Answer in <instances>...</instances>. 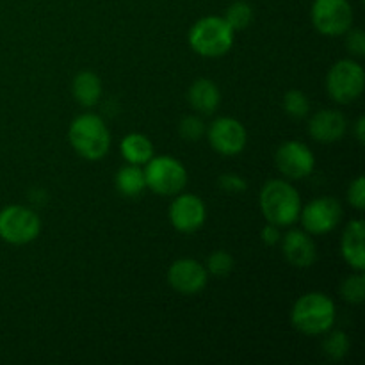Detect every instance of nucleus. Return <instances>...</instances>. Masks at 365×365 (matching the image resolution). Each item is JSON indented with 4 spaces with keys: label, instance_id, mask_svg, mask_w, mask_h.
I'll return each instance as SVG.
<instances>
[{
    "label": "nucleus",
    "instance_id": "1",
    "mask_svg": "<svg viewBox=\"0 0 365 365\" xmlns=\"http://www.w3.org/2000/svg\"><path fill=\"white\" fill-rule=\"evenodd\" d=\"M260 210L267 223L277 227H291L296 223L302 210L299 192L287 180H269L260 189Z\"/></svg>",
    "mask_w": 365,
    "mask_h": 365
},
{
    "label": "nucleus",
    "instance_id": "2",
    "mask_svg": "<svg viewBox=\"0 0 365 365\" xmlns=\"http://www.w3.org/2000/svg\"><path fill=\"white\" fill-rule=\"evenodd\" d=\"M68 139L75 152L86 160H100L110 148V132L106 121L93 113H84L71 121Z\"/></svg>",
    "mask_w": 365,
    "mask_h": 365
},
{
    "label": "nucleus",
    "instance_id": "3",
    "mask_svg": "<svg viewBox=\"0 0 365 365\" xmlns=\"http://www.w3.org/2000/svg\"><path fill=\"white\" fill-rule=\"evenodd\" d=\"M291 323L303 335H324L335 323V303L323 292L298 298L291 310Z\"/></svg>",
    "mask_w": 365,
    "mask_h": 365
},
{
    "label": "nucleus",
    "instance_id": "4",
    "mask_svg": "<svg viewBox=\"0 0 365 365\" xmlns=\"http://www.w3.org/2000/svg\"><path fill=\"white\" fill-rule=\"evenodd\" d=\"M234 34L223 16H203L189 31V45L203 57H221L234 45Z\"/></svg>",
    "mask_w": 365,
    "mask_h": 365
},
{
    "label": "nucleus",
    "instance_id": "5",
    "mask_svg": "<svg viewBox=\"0 0 365 365\" xmlns=\"http://www.w3.org/2000/svg\"><path fill=\"white\" fill-rule=\"evenodd\" d=\"M146 187L159 196H175L187 184V171L180 160L170 155L152 157L145 164Z\"/></svg>",
    "mask_w": 365,
    "mask_h": 365
},
{
    "label": "nucleus",
    "instance_id": "6",
    "mask_svg": "<svg viewBox=\"0 0 365 365\" xmlns=\"http://www.w3.org/2000/svg\"><path fill=\"white\" fill-rule=\"evenodd\" d=\"M41 232V220L34 209L7 205L0 210V237L9 245L21 246L34 241Z\"/></svg>",
    "mask_w": 365,
    "mask_h": 365
},
{
    "label": "nucleus",
    "instance_id": "7",
    "mask_svg": "<svg viewBox=\"0 0 365 365\" xmlns=\"http://www.w3.org/2000/svg\"><path fill=\"white\" fill-rule=\"evenodd\" d=\"M364 68L353 59H341L327 75V91L337 103H351L364 93Z\"/></svg>",
    "mask_w": 365,
    "mask_h": 365
},
{
    "label": "nucleus",
    "instance_id": "8",
    "mask_svg": "<svg viewBox=\"0 0 365 365\" xmlns=\"http://www.w3.org/2000/svg\"><path fill=\"white\" fill-rule=\"evenodd\" d=\"M310 18L321 34L342 36L351 29L355 14L349 0H314Z\"/></svg>",
    "mask_w": 365,
    "mask_h": 365
},
{
    "label": "nucleus",
    "instance_id": "9",
    "mask_svg": "<svg viewBox=\"0 0 365 365\" xmlns=\"http://www.w3.org/2000/svg\"><path fill=\"white\" fill-rule=\"evenodd\" d=\"M342 217L341 203L330 196L316 198L309 205L302 207L299 210V220L303 228L310 235H324L334 230Z\"/></svg>",
    "mask_w": 365,
    "mask_h": 365
},
{
    "label": "nucleus",
    "instance_id": "10",
    "mask_svg": "<svg viewBox=\"0 0 365 365\" xmlns=\"http://www.w3.org/2000/svg\"><path fill=\"white\" fill-rule=\"evenodd\" d=\"M274 163L284 177L291 180H302L312 175L316 168V157L305 143L285 141L274 153Z\"/></svg>",
    "mask_w": 365,
    "mask_h": 365
},
{
    "label": "nucleus",
    "instance_id": "11",
    "mask_svg": "<svg viewBox=\"0 0 365 365\" xmlns=\"http://www.w3.org/2000/svg\"><path fill=\"white\" fill-rule=\"evenodd\" d=\"M246 141H248L246 128L235 118H217L209 127V143L220 155H237L245 150Z\"/></svg>",
    "mask_w": 365,
    "mask_h": 365
},
{
    "label": "nucleus",
    "instance_id": "12",
    "mask_svg": "<svg viewBox=\"0 0 365 365\" xmlns=\"http://www.w3.org/2000/svg\"><path fill=\"white\" fill-rule=\"evenodd\" d=\"M207 280H209V273L205 266L195 259H178L168 269V282L178 294H198L205 289Z\"/></svg>",
    "mask_w": 365,
    "mask_h": 365
},
{
    "label": "nucleus",
    "instance_id": "13",
    "mask_svg": "<svg viewBox=\"0 0 365 365\" xmlns=\"http://www.w3.org/2000/svg\"><path fill=\"white\" fill-rule=\"evenodd\" d=\"M207 209L202 198L195 195H178L170 205V221L175 230L192 234L205 223Z\"/></svg>",
    "mask_w": 365,
    "mask_h": 365
},
{
    "label": "nucleus",
    "instance_id": "14",
    "mask_svg": "<svg viewBox=\"0 0 365 365\" xmlns=\"http://www.w3.org/2000/svg\"><path fill=\"white\" fill-rule=\"evenodd\" d=\"M282 252H284L285 260L298 269H307V267L314 266L317 259L316 242L305 230L289 232L282 239Z\"/></svg>",
    "mask_w": 365,
    "mask_h": 365
},
{
    "label": "nucleus",
    "instance_id": "15",
    "mask_svg": "<svg viewBox=\"0 0 365 365\" xmlns=\"http://www.w3.org/2000/svg\"><path fill=\"white\" fill-rule=\"evenodd\" d=\"M348 130V121L339 110L323 109L314 114L309 121V134L317 143L341 141Z\"/></svg>",
    "mask_w": 365,
    "mask_h": 365
},
{
    "label": "nucleus",
    "instance_id": "16",
    "mask_svg": "<svg viewBox=\"0 0 365 365\" xmlns=\"http://www.w3.org/2000/svg\"><path fill=\"white\" fill-rule=\"evenodd\" d=\"M364 221L362 220H353L348 223V227L342 232L341 239V250L342 257L346 262L353 267L355 271L365 269V252H364Z\"/></svg>",
    "mask_w": 365,
    "mask_h": 365
},
{
    "label": "nucleus",
    "instance_id": "17",
    "mask_svg": "<svg viewBox=\"0 0 365 365\" xmlns=\"http://www.w3.org/2000/svg\"><path fill=\"white\" fill-rule=\"evenodd\" d=\"M187 100L192 109L200 114H212L220 107V88L209 78H198L191 84L187 91Z\"/></svg>",
    "mask_w": 365,
    "mask_h": 365
},
{
    "label": "nucleus",
    "instance_id": "18",
    "mask_svg": "<svg viewBox=\"0 0 365 365\" xmlns=\"http://www.w3.org/2000/svg\"><path fill=\"white\" fill-rule=\"evenodd\" d=\"M71 93H73V98L81 106L93 107L100 100V95H102L100 77L93 73V71H81V73L75 75L73 84H71Z\"/></svg>",
    "mask_w": 365,
    "mask_h": 365
},
{
    "label": "nucleus",
    "instance_id": "19",
    "mask_svg": "<svg viewBox=\"0 0 365 365\" xmlns=\"http://www.w3.org/2000/svg\"><path fill=\"white\" fill-rule=\"evenodd\" d=\"M121 155L128 164H135V166H143L148 163L153 157V145L146 135L132 132V134L125 135L123 141L120 145Z\"/></svg>",
    "mask_w": 365,
    "mask_h": 365
},
{
    "label": "nucleus",
    "instance_id": "20",
    "mask_svg": "<svg viewBox=\"0 0 365 365\" xmlns=\"http://www.w3.org/2000/svg\"><path fill=\"white\" fill-rule=\"evenodd\" d=\"M114 184H116L118 192L125 198H135V196L141 195L146 189V180H145V171L141 170L135 164H128L123 166L116 173L114 178Z\"/></svg>",
    "mask_w": 365,
    "mask_h": 365
},
{
    "label": "nucleus",
    "instance_id": "21",
    "mask_svg": "<svg viewBox=\"0 0 365 365\" xmlns=\"http://www.w3.org/2000/svg\"><path fill=\"white\" fill-rule=\"evenodd\" d=\"M327 337L323 341V351L328 359L331 360H342L349 351V337L346 335V331L342 330H334L327 331Z\"/></svg>",
    "mask_w": 365,
    "mask_h": 365
},
{
    "label": "nucleus",
    "instance_id": "22",
    "mask_svg": "<svg viewBox=\"0 0 365 365\" xmlns=\"http://www.w3.org/2000/svg\"><path fill=\"white\" fill-rule=\"evenodd\" d=\"M225 20L230 25L234 31H242V29L248 27L253 20V7L250 6L245 0H237V2L230 4L225 13Z\"/></svg>",
    "mask_w": 365,
    "mask_h": 365
},
{
    "label": "nucleus",
    "instance_id": "23",
    "mask_svg": "<svg viewBox=\"0 0 365 365\" xmlns=\"http://www.w3.org/2000/svg\"><path fill=\"white\" fill-rule=\"evenodd\" d=\"M341 296L344 302L351 305H360L365 299V277L364 271H356L355 274L346 278L341 285Z\"/></svg>",
    "mask_w": 365,
    "mask_h": 365
},
{
    "label": "nucleus",
    "instance_id": "24",
    "mask_svg": "<svg viewBox=\"0 0 365 365\" xmlns=\"http://www.w3.org/2000/svg\"><path fill=\"white\" fill-rule=\"evenodd\" d=\"M284 110L294 120H302L309 114L310 110V102L307 98V95L299 89H291V91L285 93L284 96Z\"/></svg>",
    "mask_w": 365,
    "mask_h": 365
},
{
    "label": "nucleus",
    "instance_id": "25",
    "mask_svg": "<svg viewBox=\"0 0 365 365\" xmlns=\"http://www.w3.org/2000/svg\"><path fill=\"white\" fill-rule=\"evenodd\" d=\"M205 269L207 273L214 274V277H227L234 269V257L225 250H217L207 257Z\"/></svg>",
    "mask_w": 365,
    "mask_h": 365
},
{
    "label": "nucleus",
    "instance_id": "26",
    "mask_svg": "<svg viewBox=\"0 0 365 365\" xmlns=\"http://www.w3.org/2000/svg\"><path fill=\"white\" fill-rule=\"evenodd\" d=\"M178 132H180L182 139L185 141H200L203 138V134L207 132L205 123L200 116H185L184 120L178 125Z\"/></svg>",
    "mask_w": 365,
    "mask_h": 365
},
{
    "label": "nucleus",
    "instance_id": "27",
    "mask_svg": "<svg viewBox=\"0 0 365 365\" xmlns=\"http://www.w3.org/2000/svg\"><path fill=\"white\" fill-rule=\"evenodd\" d=\"M348 202L353 209L362 212L365 207V178L364 175L356 177L348 189Z\"/></svg>",
    "mask_w": 365,
    "mask_h": 365
},
{
    "label": "nucleus",
    "instance_id": "28",
    "mask_svg": "<svg viewBox=\"0 0 365 365\" xmlns=\"http://www.w3.org/2000/svg\"><path fill=\"white\" fill-rule=\"evenodd\" d=\"M346 46H348L349 53L356 57L365 56V34L360 29H349L346 32Z\"/></svg>",
    "mask_w": 365,
    "mask_h": 365
},
{
    "label": "nucleus",
    "instance_id": "29",
    "mask_svg": "<svg viewBox=\"0 0 365 365\" xmlns=\"http://www.w3.org/2000/svg\"><path fill=\"white\" fill-rule=\"evenodd\" d=\"M220 187L227 192H245L248 184L242 177L235 173H227V175H221L220 177Z\"/></svg>",
    "mask_w": 365,
    "mask_h": 365
},
{
    "label": "nucleus",
    "instance_id": "30",
    "mask_svg": "<svg viewBox=\"0 0 365 365\" xmlns=\"http://www.w3.org/2000/svg\"><path fill=\"white\" fill-rule=\"evenodd\" d=\"M260 239H262L264 245H267V246L278 245V242H280V239H282L280 227H277V225H273V223L266 225V227L260 230Z\"/></svg>",
    "mask_w": 365,
    "mask_h": 365
},
{
    "label": "nucleus",
    "instance_id": "31",
    "mask_svg": "<svg viewBox=\"0 0 365 365\" xmlns=\"http://www.w3.org/2000/svg\"><path fill=\"white\" fill-rule=\"evenodd\" d=\"M364 127H365V118L360 116L355 123V135H356V139H359V143H364V138H365Z\"/></svg>",
    "mask_w": 365,
    "mask_h": 365
}]
</instances>
